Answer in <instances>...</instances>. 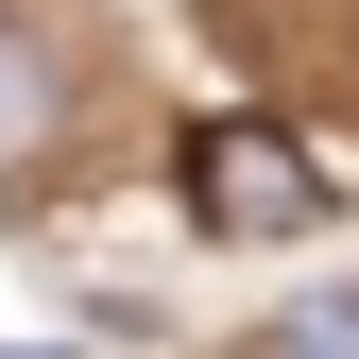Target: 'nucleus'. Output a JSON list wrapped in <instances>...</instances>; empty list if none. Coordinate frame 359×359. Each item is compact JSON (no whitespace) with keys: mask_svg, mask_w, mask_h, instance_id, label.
<instances>
[{"mask_svg":"<svg viewBox=\"0 0 359 359\" xmlns=\"http://www.w3.org/2000/svg\"><path fill=\"white\" fill-rule=\"evenodd\" d=\"M52 137H69V69H52V52H34V34H18V18H0V189H18V171H34V154H52Z\"/></svg>","mask_w":359,"mask_h":359,"instance_id":"obj_2","label":"nucleus"},{"mask_svg":"<svg viewBox=\"0 0 359 359\" xmlns=\"http://www.w3.org/2000/svg\"><path fill=\"white\" fill-rule=\"evenodd\" d=\"M189 205L222 240H308V222H325V154L274 137V120H205L189 137Z\"/></svg>","mask_w":359,"mask_h":359,"instance_id":"obj_1","label":"nucleus"},{"mask_svg":"<svg viewBox=\"0 0 359 359\" xmlns=\"http://www.w3.org/2000/svg\"><path fill=\"white\" fill-rule=\"evenodd\" d=\"M274 342H291V359H359V291H308V308H291Z\"/></svg>","mask_w":359,"mask_h":359,"instance_id":"obj_3","label":"nucleus"}]
</instances>
